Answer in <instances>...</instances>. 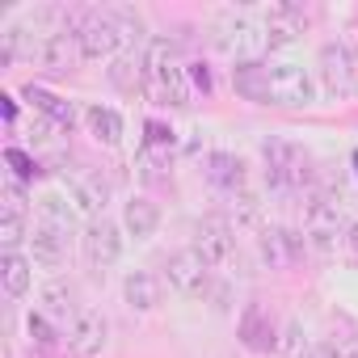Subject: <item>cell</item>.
I'll return each mask as SVG.
<instances>
[{
  "label": "cell",
  "mask_w": 358,
  "mask_h": 358,
  "mask_svg": "<svg viewBox=\"0 0 358 358\" xmlns=\"http://www.w3.org/2000/svg\"><path fill=\"white\" fill-rule=\"evenodd\" d=\"M232 89L257 106H278V110H308L316 101V80L299 64H236Z\"/></svg>",
  "instance_id": "obj_1"
},
{
  "label": "cell",
  "mask_w": 358,
  "mask_h": 358,
  "mask_svg": "<svg viewBox=\"0 0 358 358\" xmlns=\"http://www.w3.org/2000/svg\"><path fill=\"white\" fill-rule=\"evenodd\" d=\"M262 160H266V182L282 194H299L312 186V156L308 148L291 143V139H266L262 143Z\"/></svg>",
  "instance_id": "obj_2"
},
{
  "label": "cell",
  "mask_w": 358,
  "mask_h": 358,
  "mask_svg": "<svg viewBox=\"0 0 358 358\" xmlns=\"http://www.w3.org/2000/svg\"><path fill=\"white\" fill-rule=\"evenodd\" d=\"M72 34H76V51H80V59H89V64L118 59L122 47H127V30H122V22H118L114 9H93V13L76 17Z\"/></svg>",
  "instance_id": "obj_3"
},
{
  "label": "cell",
  "mask_w": 358,
  "mask_h": 358,
  "mask_svg": "<svg viewBox=\"0 0 358 358\" xmlns=\"http://www.w3.org/2000/svg\"><path fill=\"white\" fill-rule=\"evenodd\" d=\"M316 80L329 97H358V47L333 38L316 55Z\"/></svg>",
  "instance_id": "obj_4"
},
{
  "label": "cell",
  "mask_w": 358,
  "mask_h": 358,
  "mask_svg": "<svg viewBox=\"0 0 358 358\" xmlns=\"http://www.w3.org/2000/svg\"><path fill=\"white\" fill-rule=\"evenodd\" d=\"M345 215H341V203L329 199V194H308V207H303V241L308 249L316 253H333L337 241H345Z\"/></svg>",
  "instance_id": "obj_5"
},
{
  "label": "cell",
  "mask_w": 358,
  "mask_h": 358,
  "mask_svg": "<svg viewBox=\"0 0 358 358\" xmlns=\"http://www.w3.org/2000/svg\"><path fill=\"white\" fill-rule=\"evenodd\" d=\"M164 282L182 295V299H211L215 291V270L194 253V249H177L164 257Z\"/></svg>",
  "instance_id": "obj_6"
},
{
  "label": "cell",
  "mask_w": 358,
  "mask_h": 358,
  "mask_svg": "<svg viewBox=\"0 0 358 358\" xmlns=\"http://www.w3.org/2000/svg\"><path fill=\"white\" fill-rule=\"evenodd\" d=\"M215 47L236 64H257V51H266V34L249 13H224L215 22Z\"/></svg>",
  "instance_id": "obj_7"
},
{
  "label": "cell",
  "mask_w": 358,
  "mask_h": 358,
  "mask_svg": "<svg viewBox=\"0 0 358 358\" xmlns=\"http://www.w3.org/2000/svg\"><path fill=\"white\" fill-rule=\"evenodd\" d=\"M190 249H194L211 270L232 266V262H236V232H232V224H228L224 215H203V220H194V228H190Z\"/></svg>",
  "instance_id": "obj_8"
},
{
  "label": "cell",
  "mask_w": 358,
  "mask_h": 358,
  "mask_svg": "<svg viewBox=\"0 0 358 358\" xmlns=\"http://www.w3.org/2000/svg\"><path fill=\"white\" fill-rule=\"evenodd\" d=\"M80 257H85V266L93 274L114 270L122 262V228L114 220H106V215L101 220H89L80 228Z\"/></svg>",
  "instance_id": "obj_9"
},
{
  "label": "cell",
  "mask_w": 358,
  "mask_h": 358,
  "mask_svg": "<svg viewBox=\"0 0 358 358\" xmlns=\"http://www.w3.org/2000/svg\"><path fill=\"white\" fill-rule=\"evenodd\" d=\"M64 341H68V350H72L76 358H97V354L110 345V320H106V312H101V308H80V312L68 320Z\"/></svg>",
  "instance_id": "obj_10"
},
{
  "label": "cell",
  "mask_w": 358,
  "mask_h": 358,
  "mask_svg": "<svg viewBox=\"0 0 358 358\" xmlns=\"http://www.w3.org/2000/svg\"><path fill=\"white\" fill-rule=\"evenodd\" d=\"M64 194L72 199L76 211H85L89 220H101V211L110 203V182L97 169H68L64 173Z\"/></svg>",
  "instance_id": "obj_11"
},
{
  "label": "cell",
  "mask_w": 358,
  "mask_h": 358,
  "mask_svg": "<svg viewBox=\"0 0 358 358\" xmlns=\"http://www.w3.org/2000/svg\"><path fill=\"white\" fill-rule=\"evenodd\" d=\"M303 249H308V241H303V232H295V228L270 224V228L257 232V253H262V262H266L270 270H291V266H299Z\"/></svg>",
  "instance_id": "obj_12"
},
{
  "label": "cell",
  "mask_w": 358,
  "mask_h": 358,
  "mask_svg": "<svg viewBox=\"0 0 358 358\" xmlns=\"http://www.w3.org/2000/svg\"><path fill=\"white\" fill-rule=\"evenodd\" d=\"M236 337H241L245 350H253V354H270V350H278L282 329L274 324V316H270L266 303H245V312H241V320H236Z\"/></svg>",
  "instance_id": "obj_13"
},
{
  "label": "cell",
  "mask_w": 358,
  "mask_h": 358,
  "mask_svg": "<svg viewBox=\"0 0 358 358\" xmlns=\"http://www.w3.org/2000/svg\"><path fill=\"white\" fill-rule=\"evenodd\" d=\"M203 177H207V182H211L220 194H228V199H236V194L249 190V164H245L236 152H224V148L207 152V160H203Z\"/></svg>",
  "instance_id": "obj_14"
},
{
  "label": "cell",
  "mask_w": 358,
  "mask_h": 358,
  "mask_svg": "<svg viewBox=\"0 0 358 358\" xmlns=\"http://www.w3.org/2000/svg\"><path fill=\"white\" fill-rule=\"evenodd\" d=\"M30 59L47 72H68L80 51H76V34L72 30H59V34H30Z\"/></svg>",
  "instance_id": "obj_15"
},
{
  "label": "cell",
  "mask_w": 358,
  "mask_h": 358,
  "mask_svg": "<svg viewBox=\"0 0 358 358\" xmlns=\"http://www.w3.org/2000/svg\"><path fill=\"white\" fill-rule=\"evenodd\" d=\"M80 308H85V303L76 299V282H72V278L55 274V278H47V282L38 287V312H43L47 320H55V324L68 329V320H72Z\"/></svg>",
  "instance_id": "obj_16"
},
{
  "label": "cell",
  "mask_w": 358,
  "mask_h": 358,
  "mask_svg": "<svg viewBox=\"0 0 358 358\" xmlns=\"http://www.w3.org/2000/svg\"><path fill=\"white\" fill-rule=\"evenodd\" d=\"M122 303L131 312H156L164 303V278L152 270H131L122 278Z\"/></svg>",
  "instance_id": "obj_17"
},
{
  "label": "cell",
  "mask_w": 358,
  "mask_h": 358,
  "mask_svg": "<svg viewBox=\"0 0 358 358\" xmlns=\"http://www.w3.org/2000/svg\"><path fill=\"white\" fill-rule=\"evenodd\" d=\"M34 224H43V228H51V232H59V236H76V228H80V211L72 207V199L68 194H59V190H51V194H43L38 199V215H34Z\"/></svg>",
  "instance_id": "obj_18"
},
{
  "label": "cell",
  "mask_w": 358,
  "mask_h": 358,
  "mask_svg": "<svg viewBox=\"0 0 358 358\" xmlns=\"http://www.w3.org/2000/svg\"><path fill=\"white\" fill-rule=\"evenodd\" d=\"M173 148H177V131L164 127V122H156V118H148V122H143L139 160H143L152 173H156V169H169V164H173Z\"/></svg>",
  "instance_id": "obj_19"
},
{
  "label": "cell",
  "mask_w": 358,
  "mask_h": 358,
  "mask_svg": "<svg viewBox=\"0 0 358 358\" xmlns=\"http://www.w3.org/2000/svg\"><path fill=\"white\" fill-rule=\"evenodd\" d=\"M80 122H85V131H89L101 148H118V143H122V114H118L114 106L89 101V106L80 110Z\"/></svg>",
  "instance_id": "obj_20"
},
{
  "label": "cell",
  "mask_w": 358,
  "mask_h": 358,
  "mask_svg": "<svg viewBox=\"0 0 358 358\" xmlns=\"http://www.w3.org/2000/svg\"><path fill=\"white\" fill-rule=\"evenodd\" d=\"M156 228H160V207L152 199H143V194H131L122 203V232L131 241H152Z\"/></svg>",
  "instance_id": "obj_21"
},
{
  "label": "cell",
  "mask_w": 358,
  "mask_h": 358,
  "mask_svg": "<svg viewBox=\"0 0 358 358\" xmlns=\"http://www.w3.org/2000/svg\"><path fill=\"white\" fill-rule=\"evenodd\" d=\"M68 245H72L68 236H59L43 224L30 228V262L43 266V270H64L68 266Z\"/></svg>",
  "instance_id": "obj_22"
},
{
  "label": "cell",
  "mask_w": 358,
  "mask_h": 358,
  "mask_svg": "<svg viewBox=\"0 0 358 358\" xmlns=\"http://www.w3.org/2000/svg\"><path fill=\"white\" fill-rule=\"evenodd\" d=\"M262 34H266V51L295 47L299 34H303V17H299L295 9H270L266 22H262Z\"/></svg>",
  "instance_id": "obj_23"
},
{
  "label": "cell",
  "mask_w": 358,
  "mask_h": 358,
  "mask_svg": "<svg viewBox=\"0 0 358 358\" xmlns=\"http://www.w3.org/2000/svg\"><path fill=\"white\" fill-rule=\"evenodd\" d=\"M30 106H34V114H43L47 122H55L59 131H72V122H76V110H72V101H64L59 93H51V89H38V85H26V93H22Z\"/></svg>",
  "instance_id": "obj_24"
},
{
  "label": "cell",
  "mask_w": 358,
  "mask_h": 358,
  "mask_svg": "<svg viewBox=\"0 0 358 358\" xmlns=\"http://www.w3.org/2000/svg\"><path fill=\"white\" fill-rule=\"evenodd\" d=\"M34 282V262L26 253H0V287L9 299H26Z\"/></svg>",
  "instance_id": "obj_25"
},
{
  "label": "cell",
  "mask_w": 358,
  "mask_h": 358,
  "mask_svg": "<svg viewBox=\"0 0 358 358\" xmlns=\"http://www.w3.org/2000/svg\"><path fill=\"white\" fill-rule=\"evenodd\" d=\"M110 80L122 89V93H148V68H143V51H127V55H118L114 59V68H110Z\"/></svg>",
  "instance_id": "obj_26"
},
{
  "label": "cell",
  "mask_w": 358,
  "mask_h": 358,
  "mask_svg": "<svg viewBox=\"0 0 358 358\" xmlns=\"http://www.w3.org/2000/svg\"><path fill=\"white\" fill-rule=\"evenodd\" d=\"M26 341L34 345V350H55L59 345V324L55 320H47L38 308L26 316Z\"/></svg>",
  "instance_id": "obj_27"
},
{
  "label": "cell",
  "mask_w": 358,
  "mask_h": 358,
  "mask_svg": "<svg viewBox=\"0 0 358 358\" xmlns=\"http://www.w3.org/2000/svg\"><path fill=\"white\" fill-rule=\"evenodd\" d=\"M0 203H5V215H26V203H30V182L5 173L0 177Z\"/></svg>",
  "instance_id": "obj_28"
},
{
  "label": "cell",
  "mask_w": 358,
  "mask_h": 358,
  "mask_svg": "<svg viewBox=\"0 0 358 358\" xmlns=\"http://www.w3.org/2000/svg\"><path fill=\"white\" fill-rule=\"evenodd\" d=\"M0 245H5V253H22V245H30L26 215H0Z\"/></svg>",
  "instance_id": "obj_29"
},
{
  "label": "cell",
  "mask_w": 358,
  "mask_h": 358,
  "mask_svg": "<svg viewBox=\"0 0 358 358\" xmlns=\"http://www.w3.org/2000/svg\"><path fill=\"white\" fill-rule=\"evenodd\" d=\"M278 350H282V354H291V358H303V354L312 350V341H308V333L299 329V320H287V324H282Z\"/></svg>",
  "instance_id": "obj_30"
},
{
  "label": "cell",
  "mask_w": 358,
  "mask_h": 358,
  "mask_svg": "<svg viewBox=\"0 0 358 358\" xmlns=\"http://www.w3.org/2000/svg\"><path fill=\"white\" fill-rule=\"evenodd\" d=\"M5 164H9V173H13V177H22V182H30V177H38V173H43V169H38V160H34V156H26L22 148H9V152H5Z\"/></svg>",
  "instance_id": "obj_31"
},
{
  "label": "cell",
  "mask_w": 358,
  "mask_h": 358,
  "mask_svg": "<svg viewBox=\"0 0 358 358\" xmlns=\"http://www.w3.org/2000/svg\"><path fill=\"white\" fill-rule=\"evenodd\" d=\"M324 354L329 358H358V337L354 333H337L324 341Z\"/></svg>",
  "instance_id": "obj_32"
},
{
  "label": "cell",
  "mask_w": 358,
  "mask_h": 358,
  "mask_svg": "<svg viewBox=\"0 0 358 358\" xmlns=\"http://www.w3.org/2000/svg\"><path fill=\"white\" fill-rule=\"evenodd\" d=\"M190 80H194V89H211V72H207V64H190Z\"/></svg>",
  "instance_id": "obj_33"
},
{
  "label": "cell",
  "mask_w": 358,
  "mask_h": 358,
  "mask_svg": "<svg viewBox=\"0 0 358 358\" xmlns=\"http://www.w3.org/2000/svg\"><path fill=\"white\" fill-rule=\"evenodd\" d=\"M345 249H350V253L358 257V220H354V224L345 228Z\"/></svg>",
  "instance_id": "obj_34"
},
{
  "label": "cell",
  "mask_w": 358,
  "mask_h": 358,
  "mask_svg": "<svg viewBox=\"0 0 358 358\" xmlns=\"http://www.w3.org/2000/svg\"><path fill=\"white\" fill-rule=\"evenodd\" d=\"M0 101H5V118L13 122V118H17V106H13V97H0Z\"/></svg>",
  "instance_id": "obj_35"
},
{
  "label": "cell",
  "mask_w": 358,
  "mask_h": 358,
  "mask_svg": "<svg viewBox=\"0 0 358 358\" xmlns=\"http://www.w3.org/2000/svg\"><path fill=\"white\" fill-rule=\"evenodd\" d=\"M354 164H358V152H354Z\"/></svg>",
  "instance_id": "obj_36"
}]
</instances>
